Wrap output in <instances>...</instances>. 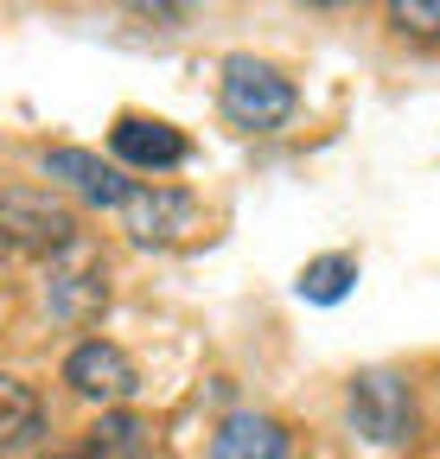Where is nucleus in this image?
Listing matches in <instances>:
<instances>
[{"label":"nucleus","mask_w":440,"mask_h":459,"mask_svg":"<svg viewBox=\"0 0 440 459\" xmlns=\"http://www.w3.org/2000/svg\"><path fill=\"white\" fill-rule=\"evenodd\" d=\"M122 217H128V237L134 243L167 249V243L185 237V230H198V198L192 192H173V186H141Z\"/></svg>","instance_id":"obj_8"},{"label":"nucleus","mask_w":440,"mask_h":459,"mask_svg":"<svg viewBox=\"0 0 440 459\" xmlns=\"http://www.w3.org/2000/svg\"><path fill=\"white\" fill-rule=\"evenodd\" d=\"M211 459H288V428L274 415H255V409H237L217 421L211 434Z\"/></svg>","instance_id":"obj_9"},{"label":"nucleus","mask_w":440,"mask_h":459,"mask_svg":"<svg viewBox=\"0 0 440 459\" xmlns=\"http://www.w3.org/2000/svg\"><path fill=\"white\" fill-rule=\"evenodd\" d=\"M45 459H96V453H90V446L77 440V446H58V453H45Z\"/></svg>","instance_id":"obj_15"},{"label":"nucleus","mask_w":440,"mask_h":459,"mask_svg":"<svg viewBox=\"0 0 440 459\" xmlns=\"http://www.w3.org/2000/svg\"><path fill=\"white\" fill-rule=\"evenodd\" d=\"M45 179H65L77 198H90L102 211H128V198L141 192L116 160H102L90 147H45Z\"/></svg>","instance_id":"obj_6"},{"label":"nucleus","mask_w":440,"mask_h":459,"mask_svg":"<svg viewBox=\"0 0 440 459\" xmlns=\"http://www.w3.org/2000/svg\"><path fill=\"white\" fill-rule=\"evenodd\" d=\"M300 300L306 307H339L351 287H358V255H345V249H332V255H313L306 268H300Z\"/></svg>","instance_id":"obj_11"},{"label":"nucleus","mask_w":440,"mask_h":459,"mask_svg":"<svg viewBox=\"0 0 440 459\" xmlns=\"http://www.w3.org/2000/svg\"><path fill=\"white\" fill-rule=\"evenodd\" d=\"M390 26H396L402 39L434 45V39H440V0H390Z\"/></svg>","instance_id":"obj_13"},{"label":"nucleus","mask_w":440,"mask_h":459,"mask_svg":"<svg viewBox=\"0 0 440 459\" xmlns=\"http://www.w3.org/2000/svg\"><path fill=\"white\" fill-rule=\"evenodd\" d=\"M294 108H300L294 83L274 71L268 57H249V51L224 57V115H230L237 128H249V134H274V128H288V122H294Z\"/></svg>","instance_id":"obj_2"},{"label":"nucleus","mask_w":440,"mask_h":459,"mask_svg":"<svg viewBox=\"0 0 440 459\" xmlns=\"http://www.w3.org/2000/svg\"><path fill=\"white\" fill-rule=\"evenodd\" d=\"M108 147H116V160L134 166V172H173L192 153V141L173 122H160V115H122V122L108 128Z\"/></svg>","instance_id":"obj_7"},{"label":"nucleus","mask_w":440,"mask_h":459,"mask_svg":"<svg viewBox=\"0 0 440 459\" xmlns=\"http://www.w3.org/2000/svg\"><path fill=\"white\" fill-rule=\"evenodd\" d=\"M83 446H90L96 459H147V453H153V434H147V421H141V415L108 409V415L83 434Z\"/></svg>","instance_id":"obj_12"},{"label":"nucleus","mask_w":440,"mask_h":459,"mask_svg":"<svg viewBox=\"0 0 440 459\" xmlns=\"http://www.w3.org/2000/svg\"><path fill=\"white\" fill-rule=\"evenodd\" d=\"M45 434H51V415L32 395V383L0 377V440H7V453H32Z\"/></svg>","instance_id":"obj_10"},{"label":"nucleus","mask_w":440,"mask_h":459,"mask_svg":"<svg viewBox=\"0 0 440 459\" xmlns=\"http://www.w3.org/2000/svg\"><path fill=\"white\" fill-rule=\"evenodd\" d=\"M45 313L58 325H96L108 313V262L90 237L45 255Z\"/></svg>","instance_id":"obj_1"},{"label":"nucleus","mask_w":440,"mask_h":459,"mask_svg":"<svg viewBox=\"0 0 440 459\" xmlns=\"http://www.w3.org/2000/svg\"><path fill=\"white\" fill-rule=\"evenodd\" d=\"M345 409H351V428L376 446H396V440L415 434V389L396 370H358Z\"/></svg>","instance_id":"obj_3"},{"label":"nucleus","mask_w":440,"mask_h":459,"mask_svg":"<svg viewBox=\"0 0 440 459\" xmlns=\"http://www.w3.org/2000/svg\"><path fill=\"white\" fill-rule=\"evenodd\" d=\"M65 383H71L83 402H102V409H122V402L141 389V377H134V358L122 351V344H108V338H90V344H77V351L65 358Z\"/></svg>","instance_id":"obj_5"},{"label":"nucleus","mask_w":440,"mask_h":459,"mask_svg":"<svg viewBox=\"0 0 440 459\" xmlns=\"http://www.w3.org/2000/svg\"><path fill=\"white\" fill-rule=\"evenodd\" d=\"M306 7H345V0H306Z\"/></svg>","instance_id":"obj_16"},{"label":"nucleus","mask_w":440,"mask_h":459,"mask_svg":"<svg viewBox=\"0 0 440 459\" xmlns=\"http://www.w3.org/2000/svg\"><path fill=\"white\" fill-rule=\"evenodd\" d=\"M0 230H7L13 249H39V255H58V249H71L83 237L77 217L51 198V192H32V186L0 192Z\"/></svg>","instance_id":"obj_4"},{"label":"nucleus","mask_w":440,"mask_h":459,"mask_svg":"<svg viewBox=\"0 0 440 459\" xmlns=\"http://www.w3.org/2000/svg\"><path fill=\"white\" fill-rule=\"evenodd\" d=\"M128 13H141V20H153V26H185L204 0H122Z\"/></svg>","instance_id":"obj_14"}]
</instances>
